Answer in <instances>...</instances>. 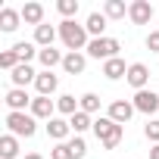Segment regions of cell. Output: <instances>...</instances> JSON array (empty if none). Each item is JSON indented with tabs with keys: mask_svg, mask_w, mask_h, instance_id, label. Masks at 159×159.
Listing matches in <instances>:
<instances>
[{
	"mask_svg": "<svg viewBox=\"0 0 159 159\" xmlns=\"http://www.w3.org/2000/svg\"><path fill=\"white\" fill-rule=\"evenodd\" d=\"M59 38H62V44H66V50L69 53H81V50H88V28L84 25H78L75 19H62L59 22Z\"/></svg>",
	"mask_w": 159,
	"mask_h": 159,
	"instance_id": "1",
	"label": "cell"
},
{
	"mask_svg": "<svg viewBox=\"0 0 159 159\" xmlns=\"http://www.w3.org/2000/svg\"><path fill=\"white\" fill-rule=\"evenodd\" d=\"M94 134H97V140H100L106 150H116L119 140H122V125L112 122L109 116H100V119L94 122Z\"/></svg>",
	"mask_w": 159,
	"mask_h": 159,
	"instance_id": "2",
	"label": "cell"
},
{
	"mask_svg": "<svg viewBox=\"0 0 159 159\" xmlns=\"http://www.w3.org/2000/svg\"><path fill=\"white\" fill-rule=\"evenodd\" d=\"M7 128L16 137H34L38 131V119L31 112H7Z\"/></svg>",
	"mask_w": 159,
	"mask_h": 159,
	"instance_id": "3",
	"label": "cell"
},
{
	"mask_svg": "<svg viewBox=\"0 0 159 159\" xmlns=\"http://www.w3.org/2000/svg\"><path fill=\"white\" fill-rule=\"evenodd\" d=\"M119 50H122V44L116 38H91V44H88V56L91 59H103V62L116 59Z\"/></svg>",
	"mask_w": 159,
	"mask_h": 159,
	"instance_id": "4",
	"label": "cell"
},
{
	"mask_svg": "<svg viewBox=\"0 0 159 159\" xmlns=\"http://www.w3.org/2000/svg\"><path fill=\"white\" fill-rule=\"evenodd\" d=\"M88 156V143H84V137H72V140H66V143H56L53 150H50V159H84Z\"/></svg>",
	"mask_w": 159,
	"mask_h": 159,
	"instance_id": "5",
	"label": "cell"
},
{
	"mask_svg": "<svg viewBox=\"0 0 159 159\" xmlns=\"http://www.w3.org/2000/svg\"><path fill=\"white\" fill-rule=\"evenodd\" d=\"M125 81L134 88V91H147V81H150V69L143 62H131L128 66V75H125Z\"/></svg>",
	"mask_w": 159,
	"mask_h": 159,
	"instance_id": "6",
	"label": "cell"
},
{
	"mask_svg": "<svg viewBox=\"0 0 159 159\" xmlns=\"http://www.w3.org/2000/svg\"><path fill=\"white\" fill-rule=\"evenodd\" d=\"M31 103H34V97H28L25 88H10V91H7V106H10V112H25V106H31Z\"/></svg>",
	"mask_w": 159,
	"mask_h": 159,
	"instance_id": "7",
	"label": "cell"
},
{
	"mask_svg": "<svg viewBox=\"0 0 159 159\" xmlns=\"http://www.w3.org/2000/svg\"><path fill=\"white\" fill-rule=\"evenodd\" d=\"M131 103H134V109H137V112H147V116H153V112L159 109V94H153V91H137Z\"/></svg>",
	"mask_w": 159,
	"mask_h": 159,
	"instance_id": "8",
	"label": "cell"
},
{
	"mask_svg": "<svg viewBox=\"0 0 159 159\" xmlns=\"http://www.w3.org/2000/svg\"><path fill=\"white\" fill-rule=\"evenodd\" d=\"M128 19L134 25H147L153 19V7H150V0H134V3L128 7Z\"/></svg>",
	"mask_w": 159,
	"mask_h": 159,
	"instance_id": "9",
	"label": "cell"
},
{
	"mask_svg": "<svg viewBox=\"0 0 159 159\" xmlns=\"http://www.w3.org/2000/svg\"><path fill=\"white\" fill-rule=\"evenodd\" d=\"M134 112H137V109H134V103H131V100H112V103H109V119H112V122H119V125H125Z\"/></svg>",
	"mask_w": 159,
	"mask_h": 159,
	"instance_id": "10",
	"label": "cell"
},
{
	"mask_svg": "<svg viewBox=\"0 0 159 159\" xmlns=\"http://www.w3.org/2000/svg\"><path fill=\"white\" fill-rule=\"evenodd\" d=\"M44 128H47V137H53L56 143H66V137L72 134V125H69L66 119H56V116H53Z\"/></svg>",
	"mask_w": 159,
	"mask_h": 159,
	"instance_id": "11",
	"label": "cell"
},
{
	"mask_svg": "<svg viewBox=\"0 0 159 159\" xmlns=\"http://www.w3.org/2000/svg\"><path fill=\"white\" fill-rule=\"evenodd\" d=\"M10 78H13V88H25V84L38 81V72H34L28 62H19V66L10 72Z\"/></svg>",
	"mask_w": 159,
	"mask_h": 159,
	"instance_id": "12",
	"label": "cell"
},
{
	"mask_svg": "<svg viewBox=\"0 0 159 159\" xmlns=\"http://www.w3.org/2000/svg\"><path fill=\"white\" fill-rule=\"evenodd\" d=\"M34 88H38V97H50V94H56V88H59V78H56L53 72H38Z\"/></svg>",
	"mask_w": 159,
	"mask_h": 159,
	"instance_id": "13",
	"label": "cell"
},
{
	"mask_svg": "<svg viewBox=\"0 0 159 159\" xmlns=\"http://www.w3.org/2000/svg\"><path fill=\"white\" fill-rule=\"evenodd\" d=\"M53 112H56V103L50 100V97H34V103H31V116L34 119H53Z\"/></svg>",
	"mask_w": 159,
	"mask_h": 159,
	"instance_id": "14",
	"label": "cell"
},
{
	"mask_svg": "<svg viewBox=\"0 0 159 159\" xmlns=\"http://www.w3.org/2000/svg\"><path fill=\"white\" fill-rule=\"evenodd\" d=\"M19 13H22V22H25V25H34V28L44 25V7H41V3H25Z\"/></svg>",
	"mask_w": 159,
	"mask_h": 159,
	"instance_id": "15",
	"label": "cell"
},
{
	"mask_svg": "<svg viewBox=\"0 0 159 159\" xmlns=\"http://www.w3.org/2000/svg\"><path fill=\"white\" fill-rule=\"evenodd\" d=\"M56 34H59V28H53V25H38L34 28V44L44 50V47H53V41H56Z\"/></svg>",
	"mask_w": 159,
	"mask_h": 159,
	"instance_id": "16",
	"label": "cell"
},
{
	"mask_svg": "<svg viewBox=\"0 0 159 159\" xmlns=\"http://www.w3.org/2000/svg\"><path fill=\"white\" fill-rule=\"evenodd\" d=\"M19 22H22V13H19V10H13V7H3V10H0V31H16Z\"/></svg>",
	"mask_w": 159,
	"mask_h": 159,
	"instance_id": "17",
	"label": "cell"
},
{
	"mask_svg": "<svg viewBox=\"0 0 159 159\" xmlns=\"http://www.w3.org/2000/svg\"><path fill=\"white\" fill-rule=\"evenodd\" d=\"M62 69H66L69 75H81V72L88 69V56H84V53H66Z\"/></svg>",
	"mask_w": 159,
	"mask_h": 159,
	"instance_id": "18",
	"label": "cell"
},
{
	"mask_svg": "<svg viewBox=\"0 0 159 159\" xmlns=\"http://www.w3.org/2000/svg\"><path fill=\"white\" fill-rule=\"evenodd\" d=\"M103 75L109 78V81H119V78H125V75H128V66H125V59H122V56H116V59L103 62Z\"/></svg>",
	"mask_w": 159,
	"mask_h": 159,
	"instance_id": "19",
	"label": "cell"
},
{
	"mask_svg": "<svg viewBox=\"0 0 159 159\" xmlns=\"http://www.w3.org/2000/svg\"><path fill=\"white\" fill-rule=\"evenodd\" d=\"M106 22H109V19H106L103 13H91L88 22H84V28H88L91 38H106V34H103V31H106Z\"/></svg>",
	"mask_w": 159,
	"mask_h": 159,
	"instance_id": "20",
	"label": "cell"
},
{
	"mask_svg": "<svg viewBox=\"0 0 159 159\" xmlns=\"http://www.w3.org/2000/svg\"><path fill=\"white\" fill-rule=\"evenodd\" d=\"M38 59H41V66H44V72H53V66H62V53L56 50V47H44L41 53H38Z\"/></svg>",
	"mask_w": 159,
	"mask_h": 159,
	"instance_id": "21",
	"label": "cell"
},
{
	"mask_svg": "<svg viewBox=\"0 0 159 159\" xmlns=\"http://www.w3.org/2000/svg\"><path fill=\"white\" fill-rule=\"evenodd\" d=\"M56 112H62V116H75V112H81V100H75L72 94H62L59 100H56Z\"/></svg>",
	"mask_w": 159,
	"mask_h": 159,
	"instance_id": "22",
	"label": "cell"
},
{
	"mask_svg": "<svg viewBox=\"0 0 159 159\" xmlns=\"http://www.w3.org/2000/svg\"><path fill=\"white\" fill-rule=\"evenodd\" d=\"M0 156L3 159H16L19 156V137L16 134H3L0 137Z\"/></svg>",
	"mask_w": 159,
	"mask_h": 159,
	"instance_id": "23",
	"label": "cell"
},
{
	"mask_svg": "<svg viewBox=\"0 0 159 159\" xmlns=\"http://www.w3.org/2000/svg\"><path fill=\"white\" fill-rule=\"evenodd\" d=\"M69 125H72V131H75L78 137H81V134H84L88 128H94V119H91L88 112H75V116L69 119Z\"/></svg>",
	"mask_w": 159,
	"mask_h": 159,
	"instance_id": "24",
	"label": "cell"
},
{
	"mask_svg": "<svg viewBox=\"0 0 159 159\" xmlns=\"http://www.w3.org/2000/svg\"><path fill=\"white\" fill-rule=\"evenodd\" d=\"M103 16L106 19H125L128 16V7L122 3V0H106V3H103Z\"/></svg>",
	"mask_w": 159,
	"mask_h": 159,
	"instance_id": "25",
	"label": "cell"
},
{
	"mask_svg": "<svg viewBox=\"0 0 159 159\" xmlns=\"http://www.w3.org/2000/svg\"><path fill=\"white\" fill-rule=\"evenodd\" d=\"M13 50L19 53V59H22V62H31V59H34V56L41 53V50H38V44H31V41H19V44H16Z\"/></svg>",
	"mask_w": 159,
	"mask_h": 159,
	"instance_id": "26",
	"label": "cell"
},
{
	"mask_svg": "<svg viewBox=\"0 0 159 159\" xmlns=\"http://www.w3.org/2000/svg\"><path fill=\"white\" fill-rule=\"evenodd\" d=\"M78 100H81V112H88V116H94V112L100 109V97H97V94H91V91H88V94H81Z\"/></svg>",
	"mask_w": 159,
	"mask_h": 159,
	"instance_id": "27",
	"label": "cell"
},
{
	"mask_svg": "<svg viewBox=\"0 0 159 159\" xmlns=\"http://www.w3.org/2000/svg\"><path fill=\"white\" fill-rule=\"evenodd\" d=\"M19 62H22V59H19V53H16V50H7V53H0V69L13 72V69H16Z\"/></svg>",
	"mask_w": 159,
	"mask_h": 159,
	"instance_id": "28",
	"label": "cell"
},
{
	"mask_svg": "<svg viewBox=\"0 0 159 159\" xmlns=\"http://www.w3.org/2000/svg\"><path fill=\"white\" fill-rule=\"evenodd\" d=\"M143 137H147L150 143H159V119H153V122L143 125Z\"/></svg>",
	"mask_w": 159,
	"mask_h": 159,
	"instance_id": "29",
	"label": "cell"
},
{
	"mask_svg": "<svg viewBox=\"0 0 159 159\" xmlns=\"http://www.w3.org/2000/svg\"><path fill=\"white\" fill-rule=\"evenodd\" d=\"M56 10H59L66 19H72V16L78 13V0H59V3H56Z\"/></svg>",
	"mask_w": 159,
	"mask_h": 159,
	"instance_id": "30",
	"label": "cell"
},
{
	"mask_svg": "<svg viewBox=\"0 0 159 159\" xmlns=\"http://www.w3.org/2000/svg\"><path fill=\"white\" fill-rule=\"evenodd\" d=\"M147 50H150V53H159V28L147 34Z\"/></svg>",
	"mask_w": 159,
	"mask_h": 159,
	"instance_id": "31",
	"label": "cell"
},
{
	"mask_svg": "<svg viewBox=\"0 0 159 159\" xmlns=\"http://www.w3.org/2000/svg\"><path fill=\"white\" fill-rule=\"evenodd\" d=\"M150 159H159V143H153V147H150Z\"/></svg>",
	"mask_w": 159,
	"mask_h": 159,
	"instance_id": "32",
	"label": "cell"
},
{
	"mask_svg": "<svg viewBox=\"0 0 159 159\" xmlns=\"http://www.w3.org/2000/svg\"><path fill=\"white\" fill-rule=\"evenodd\" d=\"M25 159H44V156H41V153H28Z\"/></svg>",
	"mask_w": 159,
	"mask_h": 159,
	"instance_id": "33",
	"label": "cell"
}]
</instances>
